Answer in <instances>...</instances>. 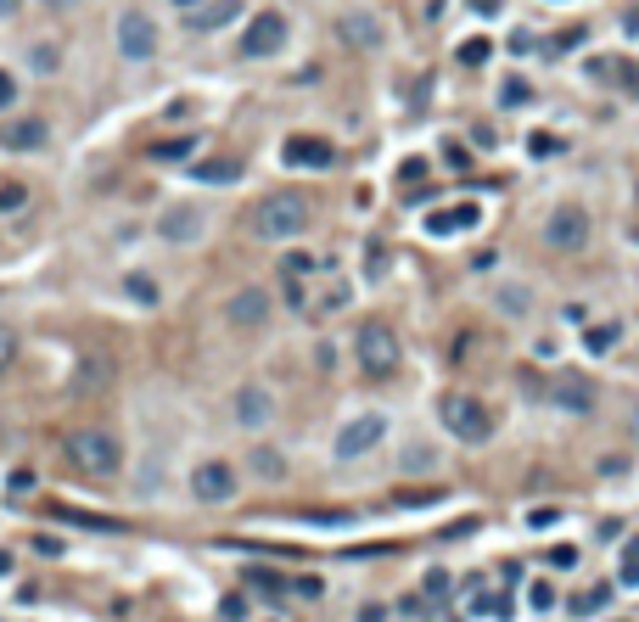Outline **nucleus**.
Wrapping results in <instances>:
<instances>
[{
	"instance_id": "obj_35",
	"label": "nucleus",
	"mask_w": 639,
	"mask_h": 622,
	"mask_svg": "<svg viewBox=\"0 0 639 622\" xmlns=\"http://www.w3.org/2000/svg\"><path fill=\"white\" fill-rule=\"evenodd\" d=\"M219 617H225V622H242L247 617V600H242V594H230L225 606H219Z\"/></svg>"
},
{
	"instance_id": "obj_28",
	"label": "nucleus",
	"mask_w": 639,
	"mask_h": 622,
	"mask_svg": "<svg viewBox=\"0 0 639 622\" xmlns=\"http://www.w3.org/2000/svg\"><path fill=\"white\" fill-rule=\"evenodd\" d=\"M544 561H550L555 572H572V566H578V550H572V544H555V550L544 555Z\"/></svg>"
},
{
	"instance_id": "obj_14",
	"label": "nucleus",
	"mask_w": 639,
	"mask_h": 622,
	"mask_svg": "<svg viewBox=\"0 0 639 622\" xmlns=\"http://www.w3.org/2000/svg\"><path fill=\"white\" fill-rule=\"evenodd\" d=\"M270 421H275V398H270V387L247 382L242 393H236V426L258 432V426H270Z\"/></svg>"
},
{
	"instance_id": "obj_44",
	"label": "nucleus",
	"mask_w": 639,
	"mask_h": 622,
	"mask_svg": "<svg viewBox=\"0 0 639 622\" xmlns=\"http://www.w3.org/2000/svg\"><path fill=\"white\" fill-rule=\"evenodd\" d=\"M17 6H23V0H0V17H17Z\"/></svg>"
},
{
	"instance_id": "obj_17",
	"label": "nucleus",
	"mask_w": 639,
	"mask_h": 622,
	"mask_svg": "<svg viewBox=\"0 0 639 622\" xmlns=\"http://www.w3.org/2000/svg\"><path fill=\"white\" fill-rule=\"evenodd\" d=\"M230 17H242V0H213V6H197V12L185 17V29H191V34H213V29H225Z\"/></svg>"
},
{
	"instance_id": "obj_6",
	"label": "nucleus",
	"mask_w": 639,
	"mask_h": 622,
	"mask_svg": "<svg viewBox=\"0 0 639 622\" xmlns=\"http://www.w3.org/2000/svg\"><path fill=\"white\" fill-rule=\"evenodd\" d=\"M589 213L578 208V202H561V208L550 213V219H544V241H550L555 253H583V247H589Z\"/></svg>"
},
{
	"instance_id": "obj_25",
	"label": "nucleus",
	"mask_w": 639,
	"mask_h": 622,
	"mask_svg": "<svg viewBox=\"0 0 639 622\" xmlns=\"http://www.w3.org/2000/svg\"><path fill=\"white\" fill-rule=\"evenodd\" d=\"M606 600H611V589H606V583H600V589H589V594H583V600H578V606H572V611H578V617H595V611L606 606Z\"/></svg>"
},
{
	"instance_id": "obj_29",
	"label": "nucleus",
	"mask_w": 639,
	"mask_h": 622,
	"mask_svg": "<svg viewBox=\"0 0 639 622\" xmlns=\"http://www.w3.org/2000/svg\"><path fill=\"white\" fill-rule=\"evenodd\" d=\"M527 606H533V611H550V606H555V589H550V583L539 578V583H533V589H527Z\"/></svg>"
},
{
	"instance_id": "obj_24",
	"label": "nucleus",
	"mask_w": 639,
	"mask_h": 622,
	"mask_svg": "<svg viewBox=\"0 0 639 622\" xmlns=\"http://www.w3.org/2000/svg\"><path fill=\"white\" fill-rule=\"evenodd\" d=\"M527 96H533V85H527V79H505V85H499V107H522Z\"/></svg>"
},
{
	"instance_id": "obj_36",
	"label": "nucleus",
	"mask_w": 639,
	"mask_h": 622,
	"mask_svg": "<svg viewBox=\"0 0 639 622\" xmlns=\"http://www.w3.org/2000/svg\"><path fill=\"white\" fill-rule=\"evenodd\" d=\"M527 152H533V157H550L555 152V135H544V129H539V135H527Z\"/></svg>"
},
{
	"instance_id": "obj_40",
	"label": "nucleus",
	"mask_w": 639,
	"mask_h": 622,
	"mask_svg": "<svg viewBox=\"0 0 639 622\" xmlns=\"http://www.w3.org/2000/svg\"><path fill=\"white\" fill-rule=\"evenodd\" d=\"M600 471H606V477H623L628 460H623V454H611V460H600Z\"/></svg>"
},
{
	"instance_id": "obj_5",
	"label": "nucleus",
	"mask_w": 639,
	"mask_h": 622,
	"mask_svg": "<svg viewBox=\"0 0 639 622\" xmlns=\"http://www.w3.org/2000/svg\"><path fill=\"white\" fill-rule=\"evenodd\" d=\"M387 415L382 410H365V415H354V421L342 426L337 438H331V454H337V460H359V454H370L376 449V443L387 438Z\"/></svg>"
},
{
	"instance_id": "obj_34",
	"label": "nucleus",
	"mask_w": 639,
	"mask_h": 622,
	"mask_svg": "<svg viewBox=\"0 0 639 622\" xmlns=\"http://www.w3.org/2000/svg\"><path fill=\"white\" fill-rule=\"evenodd\" d=\"M449 594V572H426V600H443Z\"/></svg>"
},
{
	"instance_id": "obj_26",
	"label": "nucleus",
	"mask_w": 639,
	"mask_h": 622,
	"mask_svg": "<svg viewBox=\"0 0 639 622\" xmlns=\"http://www.w3.org/2000/svg\"><path fill=\"white\" fill-rule=\"evenodd\" d=\"M499 309H505V314H527V292H522V286H505V292H499Z\"/></svg>"
},
{
	"instance_id": "obj_41",
	"label": "nucleus",
	"mask_w": 639,
	"mask_h": 622,
	"mask_svg": "<svg viewBox=\"0 0 639 622\" xmlns=\"http://www.w3.org/2000/svg\"><path fill=\"white\" fill-rule=\"evenodd\" d=\"M12 494H34V477H29V471H12Z\"/></svg>"
},
{
	"instance_id": "obj_23",
	"label": "nucleus",
	"mask_w": 639,
	"mask_h": 622,
	"mask_svg": "<svg viewBox=\"0 0 639 622\" xmlns=\"http://www.w3.org/2000/svg\"><path fill=\"white\" fill-rule=\"evenodd\" d=\"M583 348H589V354H611V348H617V326H589L583 331Z\"/></svg>"
},
{
	"instance_id": "obj_10",
	"label": "nucleus",
	"mask_w": 639,
	"mask_h": 622,
	"mask_svg": "<svg viewBox=\"0 0 639 622\" xmlns=\"http://www.w3.org/2000/svg\"><path fill=\"white\" fill-rule=\"evenodd\" d=\"M118 51L129 62H152L157 57V23L146 12H124L118 17Z\"/></svg>"
},
{
	"instance_id": "obj_30",
	"label": "nucleus",
	"mask_w": 639,
	"mask_h": 622,
	"mask_svg": "<svg viewBox=\"0 0 639 622\" xmlns=\"http://www.w3.org/2000/svg\"><path fill=\"white\" fill-rule=\"evenodd\" d=\"M23 202H29V191H23V185H0V213H17Z\"/></svg>"
},
{
	"instance_id": "obj_4",
	"label": "nucleus",
	"mask_w": 639,
	"mask_h": 622,
	"mask_svg": "<svg viewBox=\"0 0 639 622\" xmlns=\"http://www.w3.org/2000/svg\"><path fill=\"white\" fill-rule=\"evenodd\" d=\"M253 230L264 241H292V236H303L309 230V202L303 197H264L258 202V213H253Z\"/></svg>"
},
{
	"instance_id": "obj_42",
	"label": "nucleus",
	"mask_w": 639,
	"mask_h": 622,
	"mask_svg": "<svg viewBox=\"0 0 639 622\" xmlns=\"http://www.w3.org/2000/svg\"><path fill=\"white\" fill-rule=\"evenodd\" d=\"M359 622H387V606H365V611H359Z\"/></svg>"
},
{
	"instance_id": "obj_33",
	"label": "nucleus",
	"mask_w": 639,
	"mask_h": 622,
	"mask_svg": "<svg viewBox=\"0 0 639 622\" xmlns=\"http://www.w3.org/2000/svg\"><path fill=\"white\" fill-rule=\"evenodd\" d=\"M101 376H107V365H101V359H90V365H79V387H101Z\"/></svg>"
},
{
	"instance_id": "obj_20",
	"label": "nucleus",
	"mask_w": 639,
	"mask_h": 622,
	"mask_svg": "<svg viewBox=\"0 0 639 622\" xmlns=\"http://www.w3.org/2000/svg\"><path fill=\"white\" fill-rule=\"evenodd\" d=\"M342 40H354V45H382V29L370 23V17H342Z\"/></svg>"
},
{
	"instance_id": "obj_22",
	"label": "nucleus",
	"mask_w": 639,
	"mask_h": 622,
	"mask_svg": "<svg viewBox=\"0 0 639 622\" xmlns=\"http://www.w3.org/2000/svg\"><path fill=\"white\" fill-rule=\"evenodd\" d=\"M191 152H197V135H180V141H163V146H152V157H157V163H185Z\"/></svg>"
},
{
	"instance_id": "obj_7",
	"label": "nucleus",
	"mask_w": 639,
	"mask_h": 622,
	"mask_svg": "<svg viewBox=\"0 0 639 622\" xmlns=\"http://www.w3.org/2000/svg\"><path fill=\"white\" fill-rule=\"evenodd\" d=\"M286 34H292V23H286V12H258L253 23L242 29V57H275L286 45Z\"/></svg>"
},
{
	"instance_id": "obj_27",
	"label": "nucleus",
	"mask_w": 639,
	"mask_h": 622,
	"mask_svg": "<svg viewBox=\"0 0 639 622\" xmlns=\"http://www.w3.org/2000/svg\"><path fill=\"white\" fill-rule=\"evenodd\" d=\"M555 522H561V505H539L533 516H527V527H533V533H544V527H555Z\"/></svg>"
},
{
	"instance_id": "obj_15",
	"label": "nucleus",
	"mask_w": 639,
	"mask_h": 622,
	"mask_svg": "<svg viewBox=\"0 0 639 622\" xmlns=\"http://www.w3.org/2000/svg\"><path fill=\"white\" fill-rule=\"evenodd\" d=\"M477 225H483V208H477V202H455V208L426 213V236H460V230H477Z\"/></svg>"
},
{
	"instance_id": "obj_2",
	"label": "nucleus",
	"mask_w": 639,
	"mask_h": 622,
	"mask_svg": "<svg viewBox=\"0 0 639 622\" xmlns=\"http://www.w3.org/2000/svg\"><path fill=\"white\" fill-rule=\"evenodd\" d=\"M68 460L90 477H118L124 471V443L107 432V426H79L68 438Z\"/></svg>"
},
{
	"instance_id": "obj_3",
	"label": "nucleus",
	"mask_w": 639,
	"mask_h": 622,
	"mask_svg": "<svg viewBox=\"0 0 639 622\" xmlns=\"http://www.w3.org/2000/svg\"><path fill=\"white\" fill-rule=\"evenodd\" d=\"M354 359H359V370H365L370 382H387V376H398V365H404V348H398V337L387 326H359V337H354Z\"/></svg>"
},
{
	"instance_id": "obj_39",
	"label": "nucleus",
	"mask_w": 639,
	"mask_h": 622,
	"mask_svg": "<svg viewBox=\"0 0 639 622\" xmlns=\"http://www.w3.org/2000/svg\"><path fill=\"white\" fill-rule=\"evenodd\" d=\"M281 269H286V275H309V269H314V264H309V258H303V253H292V258H286V264H281Z\"/></svg>"
},
{
	"instance_id": "obj_31",
	"label": "nucleus",
	"mask_w": 639,
	"mask_h": 622,
	"mask_svg": "<svg viewBox=\"0 0 639 622\" xmlns=\"http://www.w3.org/2000/svg\"><path fill=\"white\" fill-rule=\"evenodd\" d=\"M488 51H494L488 40H466V45H460V62H471V68H477V62H488Z\"/></svg>"
},
{
	"instance_id": "obj_38",
	"label": "nucleus",
	"mask_w": 639,
	"mask_h": 622,
	"mask_svg": "<svg viewBox=\"0 0 639 622\" xmlns=\"http://www.w3.org/2000/svg\"><path fill=\"white\" fill-rule=\"evenodd\" d=\"M12 354H17V337H12V331H6V326H0V370L12 365Z\"/></svg>"
},
{
	"instance_id": "obj_11",
	"label": "nucleus",
	"mask_w": 639,
	"mask_h": 622,
	"mask_svg": "<svg viewBox=\"0 0 639 622\" xmlns=\"http://www.w3.org/2000/svg\"><path fill=\"white\" fill-rule=\"evenodd\" d=\"M281 163H286V169H331L337 152H331V141H320V135H286V141H281Z\"/></svg>"
},
{
	"instance_id": "obj_8",
	"label": "nucleus",
	"mask_w": 639,
	"mask_h": 622,
	"mask_svg": "<svg viewBox=\"0 0 639 622\" xmlns=\"http://www.w3.org/2000/svg\"><path fill=\"white\" fill-rule=\"evenodd\" d=\"M202 230H208V213L197 202H174V208L157 213V236L169 247H191V241H202Z\"/></svg>"
},
{
	"instance_id": "obj_18",
	"label": "nucleus",
	"mask_w": 639,
	"mask_h": 622,
	"mask_svg": "<svg viewBox=\"0 0 639 622\" xmlns=\"http://www.w3.org/2000/svg\"><path fill=\"white\" fill-rule=\"evenodd\" d=\"M191 174H197L202 185H236L242 180V163H236V157H219V163H197Z\"/></svg>"
},
{
	"instance_id": "obj_45",
	"label": "nucleus",
	"mask_w": 639,
	"mask_h": 622,
	"mask_svg": "<svg viewBox=\"0 0 639 622\" xmlns=\"http://www.w3.org/2000/svg\"><path fill=\"white\" fill-rule=\"evenodd\" d=\"M628 426H634V438H639V398H634V410H628Z\"/></svg>"
},
{
	"instance_id": "obj_19",
	"label": "nucleus",
	"mask_w": 639,
	"mask_h": 622,
	"mask_svg": "<svg viewBox=\"0 0 639 622\" xmlns=\"http://www.w3.org/2000/svg\"><path fill=\"white\" fill-rule=\"evenodd\" d=\"M247 466L258 471V482H281L286 477V454H275V449H253V460Z\"/></svg>"
},
{
	"instance_id": "obj_12",
	"label": "nucleus",
	"mask_w": 639,
	"mask_h": 622,
	"mask_svg": "<svg viewBox=\"0 0 639 622\" xmlns=\"http://www.w3.org/2000/svg\"><path fill=\"white\" fill-rule=\"evenodd\" d=\"M225 320L236 331H258L264 320H270V292H264V286H242V292L225 303Z\"/></svg>"
},
{
	"instance_id": "obj_1",
	"label": "nucleus",
	"mask_w": 639,
	"mask_h": 622,
	"mask_svg": "<svg viewBox=\"0 0 639 622\" xmlns=\"http://www.w3.org/2000/svg\"><path fill=\"white\" fill-rule=\"evenodd\" d=\"M438 421H443V432L455 443H488L494 438V415H488V404L483 398H471V393H443L438 398Z\"/></svg>"
},
{
	"instance_id": "obj_9",
	"label": "nucleus",
	"mask_w": 639,
	"mask_h": 622,
	"mask_svg": "<svg viewBox=\"0 0 639 622\" xmlns=\"http://www.w3.org/2000/svg\"><path fill=\"white\" fill-rule=\"evenodd\" d=\"M236 488H242V477H236L230 460H202V466L191 471V494H197L202 505H225V499H236Z\"/></svg>"
},
{
	"instance_id": "obj_13",
	"label": "nucleus",
	"mask_w": 639,
	"mask_h": 622,
	"mask_svg": "<svg viewBox=\"0 0 639 622\" xmlns=\"http://www.w3.org/2000/svg\"><path fill=\"white\" fill-rule=\"evenodd\" d=\"M550 404L555 410H567V415H589L595 410V382H589V376H555L550 382Z\"/></svg>"
},
{
	"instance_id": "obj_21",
	"label": "nucleus",
	"mask_w": 639,
	"mask_h": 622,
	"mask_svg": "<svg viewBox=\"0 0 639 622\" xmlns=\"http://www.w3.org/2000/svg\"><path fill=\"white\" fill-rule=\"evenodd\" d=\"M124 292L135 297L141 309H157V303H163V292H157V281H152V275H124Z\"/></svg>"
},
{
	"instance_id": "obj_37",
	"label": "nucleus",
	"mask_w": 639,
	"mask_h": 622,
	"mask_svg": "<svg viewBox=\"0 0 639 622\" xmlns=\"http://www.w3.org/2000/svg\"><path fill=\"white\" fill-rule=\"evenodd\" d=\"M12 101H17V79H12V73H6V68H0V113H6Z\"/></svg>"
},
{
	"instance_id": "obj_46",
	"label": "nucleus",
	"mask_w": 639,
	"mask_h": 622,
	"mask_svg": "<svg viewBox=\"0 0 639 622\" xmlns=\"http://www.w3.org/2000/svg\"><path fill=\"white\" fill-rule=\"evenodd\" d=\"M174 6H185V12H197V6H202V0H174Z\"/></svg>"
},
{
	"instance_id": "obj_16",
	"label": "nucleus",
	"mask_w": 639,
	"mask_h": 622,
	"mask_svg": "<svg viewBox=\"0 0 639 622\" xmlns=\"http://www.w3.org/2000/svg\"><path fill=\"white\" fill-rule=\"evenodd\" d=\"M45 141H51V129H45L40 118H6V124H0V146H6V152H40Z\"/></svg>"
},
{
	"instance_id": "obj_43",
	"label": "nucleus",
	"mask_w": 639,
	"mask_h": 622,
	"mask_svg": "<svg viewBox=\"0 0 639 622\" xmlns=\"http://www.w3.org/2000/svg\"><path fill=\"white\" fill-rule=\"evenodd\" d=\"M45 6H51V12H73V6H79V0H45Z\"/></svg>"
},
{
	"instance_id": "obj_32",
	"label": "nucleus",
	"mask_w": 639,
	"mask_h": 622,
	"mask_svg": "<svg viewBox=\"0 0 639 622\" xmlns=\"http://www.w3.org/2000/svg\"><path fill=\"white\" fill-rule=\"evenodd\" d=\"M617 583H628V589L639 583V544H628V555H623V578H617Z\"/></svg>"
}]
</instances>
